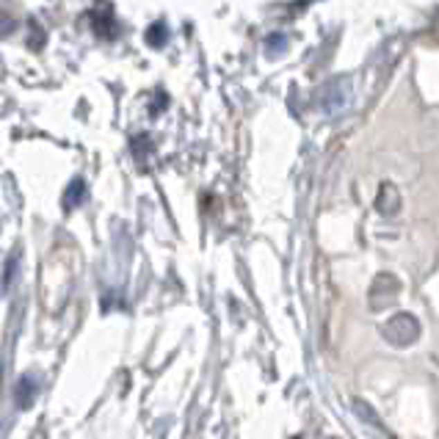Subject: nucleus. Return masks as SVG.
<instances>
[{
	"label": "nucleus",
	"mask_w": 439,
	"mask_h": 439,
	"mask_svg": "<svg viewBox=\"0 0 439 439\" xmlns=\"http://www.w3.org/2000/svg\"><path fill=\"white\" fill-rule=\"evenodd\" d=\"M30 393H33V382H30V379H22L19 387H17V395H19L17 401H19V406H30V401H33Z\"/></svg>",
	"instance_id": "obj_3"
},
{
	"label": "nucleus",
	"mask_w": 439,
	"mask_h": 439,
	"mask_svg": "<svg viewBox=\"0 0 439 439\" xmlns=\"http://www.w3.org/2000/svg\"><path fill=\"white\" fill-rule=\"evenodd\" d=\"M166 33H169V30H166V25H163V22H158V25H152V28L147 30V39H150V44H152V47H161V44L166 42Z\"/></svg>",
	"instance_id": "obj_2"
},
{
	"label": "nucleus",
	"mask_w": 439,
	"mask_h": 439,
	"mask_svg": "<svg viewBox=\"0 0 439 439\" xmlns=\"http://www.w3.org/2000/svg\"><path fill=\"white\" fill-rule=\"evenodd\" d=\"M384 334H387V340H393L395 346H409L412 340H418V334H420V326H418V321L412 318V315H398V318H393L387 326H384Z\"/></svg>",
	"instance_id": "obj_1"
}]
</instances>
